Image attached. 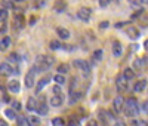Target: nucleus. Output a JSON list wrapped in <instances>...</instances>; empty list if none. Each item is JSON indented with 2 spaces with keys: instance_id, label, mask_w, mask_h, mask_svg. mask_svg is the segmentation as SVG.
Returning <instances> with one entry per match:
<instances>
[{
  "instance_id": "nucleus-44",
  "label": "nucleus",
  "mask_w": 148,
  "mask_h": 126,
  "mask_svg": "<svg viewBox=\"0 0 148 126\" xmlns=\"http://www.w3.org/2000/svg\"><path fill=\"white\" fill-rule=\"evenodd\" d=\"M3 49V46H2V42H0V50H2Z\"/></svg>"
},
{
  "instance_id": "nucleus-5",
  "label": "nucleus",
  "mask_w": 148,
  "mask_h": 126,
  "mask_svg": "<svg viewBox=\"0 0 148 126\" xmlns=\"http://www.w3.org/2000/svg\"><path fill=\"white\" fill-rule=\"evenodd\" d=\"M90 15H92V10H90L89 8H80V9L77 10V18L82 19V21H84V22L89 21Z\"/></svg>"
},
{
  "instance_id": "nucleus-28",
  "label": "nucleus",
  "mask_w": 148,
  "mask_h": 126,
  "mask_svg": "<svg viewBox=\"0 0 148 126\" xmlns=\"http://www.w3.org/2000/svg\"><path fill=\"white\" fill-rule=\"evenodd\" d=\"M9 45H10V39H9V36L3 37V39H2V46H3V49H5V48H8Z\"/></svg>"
},
{
  "instance_id": "nucleus-9",
  "label": "nucleus",
  "mask_w": 148,
  "mask_h": 126,
  "mask_svg": "<svg viewBox=\"0 0 148 126\" xmlns=\"http://www.w3.org/2000/svg\"><path fill=\"white\" fill-rule=\"evenodd\" d=\"M126 34L129 36V39H132V40H136L138 37H139V30L136 28V27H127L126 28Z\"/></svg>"
},
{
  "instance_id": "nucleus-39",
  "label": "nucleus",
  "mask_w": 148,
  "mask_h": 126,
  "mask_svg": "<svg viewBox=\"0 0 148 126\" xmlns=\"http://www.w3.org/2000/svg\"><path fill=\"white\" fill-rule=\"evenodd\" d=\"M0 126H8V123L3 122V120H0Z\"/></svg>"
},
{
  "instance_id": "nucleus-22",
  "label": "nucleus",
  "mask_w": 148,
  "mask_h": 126,
  "mask_svg": "<svg viewBox=\"0 0 148 126\" xmlns=\"http://www.w3.org/2000/svg\"><path fill=\"white\" fill-rule=\"evenodd\" d=\"M16 123H18V126H30V125H28V119L24 117V116L16 117Z\"/></svg>"
},
{
  "instance_id": "nucleus-36",
  "label": "nucleus",
  "mask_w": 148,
  "mask_h": 126,
  "mask_svg": "<svg viewBox=\"0 0 148 126\" xmlns=\"http://www.w3.org/2000/svg\"><path fill=\"white\" fill-rule=\"evenodd\" d=\"M101 27H102V28H107V27H108V22H107V21L101 22Z\"/></svg>"
},
{
  "instance_id": "nucleus-6",
  "label": "nucleus",
  "mask_w": 148,
  "mask_h": 126,
  "mask_svg": "<svg viewBox=\"0 0 148 126\" xmlns=\"http://www.w3.org/2000/svg\"><path fill=\"white\" fill-rule=\"evenodd\" d=\"M127 80L125 79V76L123 74H119L117 76V79H116V86H117V91L119 92H123L126 89V86H127V83H126Z\"/></svg>"
},
{
  "instance_id": "nucleus-17",
  "label": "nucleus",
  "mask_w": 148,
  "mask_h": 126,
  "mask_svg": "<svg viewBox=\"0 0 148 126\" xmlns=\"http://www.w3.org/2000/svg\"><path fill=\"white\" fill-rule=\"evenodd\" d=\"M47 111H49V108H47V105H46L45 103H42V104H39V105H37V113H39L40 116H45V114H47Z\"/></svg>"
},
{
  "instance_id": "nucleus-31",
  "label": "nucleus",
  "mask_w": 148,
  "mask_h": 126,
  "mask_svg": "<svg viewBox=\"0 0 148 126\" xmlns=\"http://www.w3.org/2000/svg\"><path fill=\"white\" fill-rule=\"evenodd\" d=\"M98 2H99V6L101 8H105V6H108L111 3V0H98Z\"/></svg>"
},
{
  "instance_id": "nucleus-40",
  "label": "nucleus",
  "mask_w": 148,
  "mask_h": 126,
  "mask_svg": "<svg viewBox=\"0 0 148 126\" xmlns=\"http://www.w3.org/2000/svg\"><path fill=\"white\" fill-rule=\"evenodd\" d=\"M114 126H125V123H121V122H117Z\"/></svg>"
},
{
  "instance_id": "nucleus-34",
  "label": "nucleus",
  "mask_w": 148,
  "mask_h": 126,
  "mask_svg": "<svg viewBox=\"0 0 148 126\" xmlns=\"http://www.w3.org/2000/svg\"><path fill=\"white\" fill-rule=\"evenodd\" d=\"M142 111L144 113H148V101H145V103L142 104Z\"/></svg>"
},
{
  "instance_id": "nucleus-35",
  "label": "nucleus",
  "mask_w": 148,
  "mask_h": 126,
  "mask_svg": "<svg viewBox=\"0 0 148 126\" xmlns=\"http://www.w3.org/2000/svg\"><path fill=\"white\" fill-rule=\"evenodd\" d=\"M88 126H98V122H96V120H90V122L88 123Z\"/></svg>"
},
{
  "instance_id": "nucleus-1",
  "label": "nucleus",
  "mask_w": 148,
  "mask_h": 126,
  "mask_svg": "<svg viewBox=\"0 0 148 126\" xmlns=\"http://www.w3.org/2000/svg\"><path fill=\"white\" fill-rule=\"evenodd\" d=\"M52 64H53V58H52V56H49V55H42V56L37 58V62H36V65H34L33 68L36 70V73H39V71H42V70L49 68Z\"/></svg>"
},
{
  "instance_id": "nucleus-2",
  "label": "nucleus",
  "mask_w": 148,
  "mask_h": 126,
  "mask_svg": "<svg viewBox=\"0 0 148 126\" xmlns=\"http://www.w3.org/2000/svg\"><path fill=\"white\" fill-rule=\"evenodd\" d=\"M138 111H139V108H138L136 99L135 98H127L125 101V114L127 117H135L138 114Z\"/></svg>"
},
{
  "instance_id": "nucleus-11",
  "label": "nucleus",
  "mask_w": 148,
  "mask_h": 126,
  "mask_svg": "<svg viewBox=\"0 0 148 126\" xmlns=\"http://www.w3.org/2000/svg\"><path fill=\"white\" fill-rule=\"evenodd\" d=\"M8 87H9V91L14 92V94H18L21 91V86H19V82L18 80H10L8 83Z\"/></svg>"
},
{
  "instance_id": "nucleus-26",
  "label": "nucleus",
  "mask_w": 148,
  "mask_h": 126,
  "mask_svg": "<svg viewBox=\"0 0 148 126\" xmlns=\"http://www.w3.org/2000/svg\"><path fill=\"white\" fill-rule=\"evenodd\" d=\"M6 18H8V9H2L0 10V22L6 21Z\"/></svg>"
},
{
  "instance_id": "nucleus-37",
  "label": "nucleus",
  "mask_w": 148,
  "mask_h": 126,
  "mask_svg": "<svg viewBox=\"0 0 148 126\" xmlns=\"http://www.w3.org/2000/svg\"><path fill=\"white\" fill-rule=\"evenodd\" d=\"M67 126H79V123H77V122H70Z\"/></svg>"
},
{
  "instance_id": "nucleus-19",
  "label": "nucleus",
  "mask_w": 148,
  "mask_h": 126,
  "mask_svg": "<svg viewBox=\"0 0 148 126\" xmlns=\"http://www.w3.org/2000/svg\"><path fill=\"white\" fill-rule=\"evenodd\" d=\"M28 125L30 126H39L40 125V119L37 116H30L28 117Z\"/></svg>"
},
{
  "instance_id": "nucleus-33",
  "label": "nucleus",
  "mask_w": 148,
  "mask_h": 126,
  "mask_svg": "<svg viewBox=\"0 0 148 126\" xmlns=\"http://www.w3.org/2000/svg\"><path fill=\"white\" fill-rule=\"evenodd\" d=\"M53 94H55V95H61V87H59V85H58V86H53Z\"/></svg>"
},
{
  "instance_id": "nucleus-4",
  "label": "nucleus",
  "mask_w": 148,
  "mask_h": 126,
  "mask_svg": "<svg viewBox=\"0 0 148 126\" xmlns=\"http://www.w3.org/2000/svg\"><path fill=\"white\" fill-rule=\"evenodd\" d=\"M123 108H125V99H123L121 95H117L113 101V110L117 113V114H120V113L123 111Z\"/></svg>"
},
{
  "instance_id": "nucleus-16",
  "label": "nucleus",
  "mask_w": 148,
  "mask_h": 126,
  "mask_svg": "<svg viewBox=\"0 0 148 126\" xmlns=\"http://www.w3.org/2000/svg\"><path fill=\"white\" fill-rule=\"evenodd\" d=\"M37 101H36V98H28V101H27V110L28 111H34V110H37Z\"/></svg>"
},
{
  "instance_id": "nucleus-21",
  "label": "nucleus",
  "mask_w": 148,
  "mask_h": 126,
  "mask_svg": "<svg viewBox=\"0 0 148 126\" xmlns=\"http://www.w3.org/2000/svg\"><path fill=\"white\" fill-rule=\"evenodd\" d=\"M53 82L58 83V85L61 86V85H64V83H65V77H64L62 74H56V76H53Z\"/></svg>"
},
{
  "instance_id": "nucleus-46",
  "label": "nucleus",
  "mask_w": 148,
  "mask_h": 126,
  "mask_svg": "<svg viewBox=\"0 0 148 126\" xmlns=\"http://www.w3.org/2000/svg\"><path fill=\"white\" fill-rule=\"evenodd\" d=\"M145 126H148V122H145Z\"/></svg>"
},
{
  "instance_id": "nucleus-29",
  "label": "nucleus",
  "mask_w": 148,
  "mask_h": 126,
  "mask_svg": "<svg viewBox=\"0 0 148 126\" xmlns=\"http://www.w3.org/2000/svg\"><path fill=\"white\" fill-rule=\"evenodd\" d=\"M76 82H77L76 77L71 79V83H70V94H71V95H73V92H74V86H76Z\"/></svg>"
},
{
  "instance_id": "nucleus-43",
  "label": "nucleus",
  "mask_w": 148,
  "mask_h": 126,
  "mask_svg": "<svg viewBox=\"0 0 148 126\" xmlns=\"http://www.w3.org/2000/svg\"><path fill=\"white\" fill-rule=\"evenodd\" d=\"M141 3H148V0H139Z\"/></svg>"
},
{
  "instance_id": "nucleus-7",
  "label": "nucleus",
  "mask_w": 148,
  "mask_h": 126,
  "mask_svg": "<svg viewBox=\"0 0 148 126\" xmlns=\"http://www.w3.org/2000/svg\"><path fill=\"white\" fill-rule=\"evenodd\" d=\"M14 73V68L9 62H2L0 64V76H10Z\"/></svg>"
},
{
  "instance_id": "nucleus-13",
  "label": "nucleus",
  "mask_w": 148,
  "mask_h": 126,
  "mask_svg": "<svg viewBox=\"0 0 148 126\" xmlns=\"http://www.w3.org/2000/svg\"><path fill=\"white\" fill-rule=\"evenodd\" d=\"M147 80H139V82H136V83H135V86H133V92H142L144 89H145V87H147Z\"/></svg>"
},
{
  "instance_id": "nucleus-18",
  "label": "nucleus",
  "mask_w": 148,
  "mask_h": 126,
  "mask_svg": "<svg viewBox=\"0 0 148 126\" xmlns=\"http://www.w3.org/2000/svg\"><path fill=\"white\" fill-rule=\"evenodd\" d=\"M121 74L125 76V79H126V80H132V79L135 77V71H133L132 68H125V71H123Z\"/></svg>"
},
{
  "instance_id": "nucleus-12",
  "label": "nucleus",
  "mask_w": 148,
  "mask_h": 126,
  "mask_svg": "<svg viewBox=\"0 0 148 126\" xmlns=\"http://www.w3.org/2000/svg\"><path fill=\"white\" fill-rule=\"evenodd\" d=\"M56 34L59 36V39H62V40H68L70 39V31L67 30V28H62V27H59V28H56Z\"/></svg>"
},
{
  "instance_id": "nucleus-20",
  "label": "nucleus",
  "mask_w": 148,
  "mask_h": 126,
  "mask_svg": "<svg viewBox=\"0 0 148 126\" xmlns=\"http://www.w3.org/2000/svg\"><path fill=\"white\" fill-rule=\"evenodd\" d=\"M5 117H8V119H12V120H15V119H16V113H15L14 110L8 108V110H5Z\"/></svg>"
},
{
  "instance_id": "nucleus-14",
  "label": "nucleus",
  "mask_w": 148,
  "mask_h": 126,
  "mask_svg": "<svg viewBox=\"0 0 148 126\" xmlns=\"http://www.w3.org/2000/svg\"><path fill=\"white\" fill-rule=\"evenodd\" d=\"M121 52H123V49H121V43H120V42H117V40H114V42H113V55H114V56H120V55H121Z\"/></svg>"
},
{
  "instance_id": "nucleus-38",
  "label": "nucleus",
  "mask_w": 148,
  "mask_h": 126,
  "mask_svg": "<svg viewBox=\"0 0 148 126\" xmlns=\"http://www.w3.org/2000/svg\"><path fill=\"white\" fill-rule=\"evenodd\" d=\"M14 107L19 110V108H21V104H19V103H14Z\"/></svg>"
},
{
  "instance_id": "nucleus-8",
  "label": "nucleus",
  "mask_w": 148,
  "mask_h": 126,
  "mask_svg": "<svg viewBox=\"0 0 148 126\" xmlns=\"http://www.w3.org/2000/svg\"><path fill=\"white\" fill-rule=\"evenodd\" d=\"M34 76H36V70L31 68L28 71V74L25 76V86L27 87H33L34 86Z\"/></svg>"
},
{
  "instance_id": "nucleus-15",
  "label": "nucleus",
  "mask_w": 148,
  "mask_h": 126,
  "mask_svg": "<svg viewBox=\"0 0 148 126\" xmlns=\"http://www.w3.org/2000/svg\"><path fill=\"white\" fill-rule=\"evenodd\" d=\"M49 103H51L52 107H61V105H62V96H61V95H53Z\"/></svg>"
},
{
  "instance_id": "nucleus-42",
  "label": "nucleus",
  "mask_w": 148,
  "mask_h": 126,
  "mask_svg": "<svg viewBox=\"0 0 148 126\" xmlns=\"http://www.w3.org/2000/svg\"><path fill=\"white\" fill-rule=\"evenodd\" d=\"M132 126H139V123H138V122H133V123H132Z\"/></svg>"
},
{
  "instance_id": "nucleus-41",
  "label": "nucleus",
  "mask_w": 148,
  "mask_h": 126,
  "mask_svg": "<svg viewBox=\"0 0 148 126\" xmlns=\"http://www.w3.org/2000/svg\"><path fill=\"white\" fill-rule=\"evenodd\" d=\"M144 46H145V49H147V50H148V39H147V40H145V43H144Z\"/></svg>"
},
{
  "instance_id": "nucleus-24",
  "label": "nucleus",
  "mask_w": 148,
  "mask_h": 126,
  "mask_svg": "<svg viewBox=\"0 0 148 126\" xmlns=\"http://www.w3.org/2000/svg\"><path fill=\"white\" fill-rule=\"evenodd\" d=\"M52 125L53 126H64L65 122H64V119H61V117H55V119H52Z\"/></svg>"
},
{
  "instance_id": "nucleus-3",
  "label": "nucleus",
  "mask_w": 148,
  "mask_h": 126,
  "mask_svg": "<svg viewBox=\"0 0 148 126\" xmlns=\"http://www.w3.org/2000/svg\"><path fill=\"white\" fill-rule=\"evenodd\" d=\"M73 65L76 67V68H79L80 71H83L84 74H89L90 73V67L88 64V61H84V59H74Z\"/></svg>"
},
{
  "instance_id": "nucleus-10",
  "label": "nucleus",
  "mask_w": 148,
  "mask_h": 126,
  "mask_svg": "<svg viewBox=\"0 0 148 126\" xmlns=\"http://www.w3.org/2000/svg\"><path fill=\"white\" fill-rule=\"evenodd\" d=\"M49 80H51V77H49V76H46V77L40 79L39 82H37V86H36V92H37V94H40V92H42V89H43V87L47 85V82H49Z\"/></svg>"
},
{
  "instance_id": "nucleus-32",
  "label": "nucleus",
  "mask_w": 148,
  "mask_h": 126,
  "mask_svg": "<svg viewBox=\"0 0 148 126\" xmlns=\"http://www.w3.org/2000/svg\"><path fill=\"white\" fill-rule=\"evenodd\" d=\"M9 59L14 61V62H18V61H19V56H18L16 54H10V55H9Z\"/></svg>"
},
{
  "instance_id": "nucleus-27",
  "label": "nucleus",
  "mask_w": 148,
  "mask_h": 126,
  "mask_svg": "<svg viewBox=\"0 0 148 126\" xmlns=\"http://www.w3.org/2000/svg\"><path fill=\"white\" fill-rule=\"evenodd\" d=\"M58 71H59V74L67 73V71H68V65H67V64H61V65L58 67Z\"/></svg>"
},
{
  "instance_id": "nucleus-23",
  "label": "nucleus",
  "mask_w": 148,
  "mask_h": 126,
  "mask_svg": "<svg viewBox=\"0 0 148 126\" xmlns=\"http://www.w3.org/2000/svg\"><path fill=\"white\" fill-rule=\"evenodd\" d=\"M102 55H104V52H102V50L101 49H98V50H95V52H93V59L95 61H101L102 59Z\"/></svg>"
},
{
  "instance_id": "nucleus-45",
  "label": "nucleus",
  "mask_w": 148,
  "mask_h": 126,
  "mask_svg": "<svg viewBox=\"0 0 148 126\" xmlns=\"http://www.w3.org/2000/svg\"><path fill=\"white\" fill-rule=\"evenodd\" d=\"M15 2H24V0H15Z\"/></svg>"
},
{
  "instance_id": "nucleus-30",
  "label": "nucleus",
  "mask_w": 148,
  "mask_h": 126,
  "mask_svg": "<svg viewBox=\"0 0 148 126\" xmlns=\"http://www.w3.org/2000/svg\"><path fill=\"white\" fill-rule=\"evenodd\" d=\"M2 5H3L6 9H10L12 6H14V5H12V2H10V0H2Z\"/></svg>"
},
{
  "instance_id": "nucleus-25",
  "label": "nucleus",
  "mask_w": 148,
  "mask_h": 126,
  "mask_svg": "<svg viewBox=\"0 0 148 126\" xmlns=\"http://www.w3.org/2000/svg\"><path fill=\"white\" fill-rule=\"evenodd\" d=\"M49 46H51V49H52V50H58V49L62 48V46H61V43H59V42H56V40H52Z\"/></svg>"
}]
</instances>
